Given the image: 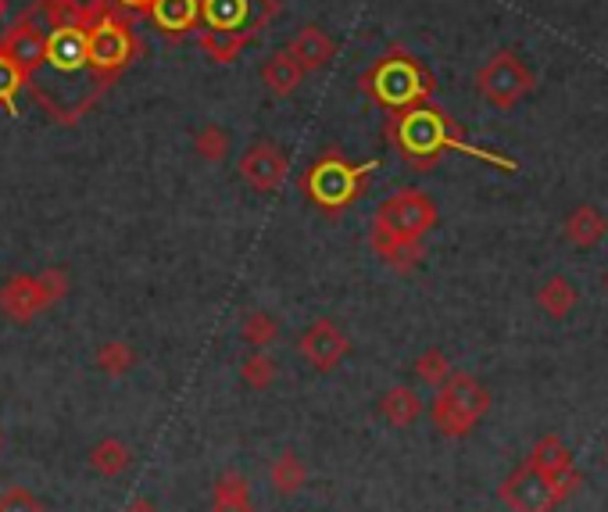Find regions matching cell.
Segmentation results:
<instances>
[{
    "instance_id": "obj_1",
    "label": "cell",
    "mask_w": 608,
    "mask_h": 512,
    "mask_svg": "<svg viewBox=\"0 0 608 512\" xmlns=\"http://www.w3.org/2000/svg\"><path fill=\"white\" fill-rule=\"evenodd\" d=\"M25 90L57 126H76L108 94L86 51V22H47L43 58L25 76Z\"/></svg>"
},
{
    "instance_id": "obj_2",
    "label": "cell",
    "mask_w": 608,
    "mask_h": 512,
    "mask_svg": "<svg viewBox=\"0 0 608 512\" xmlns=\"http://www.w3.org/2000/svg\"><path fill=\"white\" fill-rule=\"evenodd\" d=\"M387 140L415 168H430L444 151H469V154H480V159L498 162L495 154H484V151H473L469 144H462L455 122L441 108H430V105L394 111L387 122Z\"/></svg>"
},
{
    "instance_id": "obj_3",
    "label": "cell",
    "mask_w": 608,
    "mask_h": 512,
    "mask_svg": "<svg viewBox=\"0 0 608 512\" xmlns=\"http://www.w3.org/2000/svg\"><path fill=\"white\" fill-rule=\"evenodd\" d=\"M361 90L372 105H380L387 116L404 108H415V105H426L430 94H433V76L423 68V62L412 58L409 51L401 47H390L383 58H376L366 73H361Z\"/></svg>"
},
{
    "instance_id": "obj_4",
    "label": "cell",
    "mask_w": 608,
    "mask_h": 512,
    "mask_svg": "<svg viewBox=\"0 0 608 512\" xmlns=\"http://www.w3.org/2000/svg\"><path fill=\"white\" fill-rule=\"evenodd\" d=\"M376 168H380V162H347L337 148H329L301 176V190L312 208L326 211V216H340L344 208H351L366 194Z\"/></svg>"
},
{
    "instance_id": "obj_5",
    "label": "cell",
    "mask_w": 608,
    "mask_h": 512,
    "mask_svg": "<svg viewBox=\"0 0 608 512\" xmlns=\"http://www.w3.org/2000/svg\"><path fill=\"white\" fill-rule=\"evenodd\" d=\"M86 51H90V65L100 83L111 87L140 58V36L133 33V19L115 11L108 0H97L94 15L86 22Z\"/></svg>"
},
{
    "instance_id": "obj_6",
    "label": "cell",
    "mask_w": 608,
    "mask_h": 512,
    "mask_svg": "<svg viewBox=\"0 0 608 512\" xmlns=\"http://www.w3.org/2000/svg\"><path fill=\"white\" fill-rule=\"evenodd\" d=\"M437 205L433 197L419 187H404L394 190L387 201L376 208L372 216V230H369V244L372 251H380L394 240H409V244H423V237L437 226Z\"/></svg>"
},
{
    "instance_id": "obj_7",
    "label": "cell",
    "mask_w": 608,
    "mask_h": 512,
    "mask_svg": "<svg viewBox=\"0 0 608 512\" xmlns=\"http://www.w3.org/2000/svg\"><path fill=\"white\" fill-rule=\"evenodd\" d=\"M490 412V391L473 373L447 377L430 402V420L444 437H466Z\"/></svg>"
},
{
    "instance_id": "obj_8",
    "label": "cell",
    "mask_w": 608,
    "mask_h": 512,
    "mask_svg": "<svg viewBox=\"0 0 608 512\" xmlns=\"http://www.w3.org/2000/svg\"><path fill=\"white\" fill-rule=\"evenodd\" d=\"M68 294L65 269H43V273H14L0 283V312L11 323H29L54 308Z\"/></svg>"
},
{
    "instance_id": "obj_9",
    "label": "cell",
    "mask_w": 608,
    "mask_h": 512,
    "mask_svg": "<svg viewBox=\"0 0 608 512\" xmlns=\"http://www.w3.org/2000/svg\"><path fill=\"white\" fill-rule=\"evenodd\" d=\"M538 87V76L530 73L526 62L515 51H498L480 65L476 73V90L490 105L501 111H512L515 105H523L526 97Z\"/></svg>"
},
{
    "instance_id": "obj_10",
    "label": "cell",
    "mask_w": 608,
    "mask_h": 512,
    "mask_svg": "<svg viewBox=\"0 0 608 512\" xmlns=\"http://www.w3.org/2000/svg\"><path fill=\"white\" fill-rule=\"evenodd\" d=\"M280 15V0H200V25L254 44Z\"/></svg>"
},
{
    "instance_id": "obj_11",
    "label": "cell",
    "mask_w": 608,
    "mask_h": 512,
    "mask_svg": "<svg viewBox=\"0 0 608 512\" xmlns=\"http://www.w3.org/2000/svg\"><path fill=\"white\" fill-rule=\"evenodd\" d=\"M43 44H47V19H43L40 4L33 0L0 36V51L22 68V76H29L43 58Z\"/></svg>"
},
{
    "instance_id": "obj_12",
    "label": "cell",
    "mask_w": 608,
    "mask_h": 512,
    "mask_svg": "<svg viewBox=\"0 0 608 512\" xmlns=\"http://www.w3.org/2000/svg\"><path fill=\"white\" fill-rule=\"evenodd\" d=\"M498 498L512 512H552L555 505L566 502L569 494L562 491V488H555L552 480H544L538 469L526 462V466H519L515 473L501 483Z\"/></svg>"
},
{
    "instance_id": "obj_13",
    "label": "cell",
    "mask_w": 608,
    "mask_h": 512,
    "mask_svg": "<svg viewBox=\"0 0 608 512\" xmlns=\"http://www.w3.org/2000/svg\"><path fill=\"white\" fill-rule=\"evenodd\" d=\"M297 351L315 373H333L351 355V340H347V334L329 316H323L308 323V330L297 337Z\"/></svg>"
},
{
    "instance_id": "obj_14",
    "label": "cell",
    "mask_w": 608,
    "mask_h": 512,
    "mask_svg": "<svg viewBox=\"0 0 608 512\" xmlns=\"http://www.w3.org/2000/svg\"><path fill=\"white\" fill-rule=\"evenodd\" d=\"M237 173L251 190L272 194V190L283 187L286 176H291V159H286L283 148L272 144V140H254V144L240 154Z\"/></svg>"
},
{
    "instance_id": "obj_15",
    "label": "cell",
    "mask_w": 608,
    "mask_h": 512,
    "mask_svg": "<svg viewBox=\"0 0 608 512\" xmlns=\"http://www.w3.org/2000/svg\"><path fill=\"white\" fill-rule=\"evenodd\" d=\"M526 462L538 469L544 480H552L555 488H562L566 494H573L576 483H580V473H576V462H573V451H569V445L558 434H544L538 445H533Z\"/></svg>"
},
{
    "instance_id": "obj_16",
    "label": "cell",
    "mask_w": 608,
    "mask_h": 512,
    "mask_svg": "<svg viewBox=\"0 0 608 512\" xmlns=\"http://www.w3.org/2000/svg\"><path fill=\"white\" fill-rule=\"evenodd\" d=\"M291 58L304 68V73H318L337 58V40H333L323 25H301L297 36L283 47Z\"/></svg>"
},
{
    "instance_id": "obj_17",
    "label": "cell",
    "mask_w": 608,
    "mask_h": 512,
    "mask_svg": "<svg viewBox=\"0 0 608 512\" xmlns=\"http://www.w3.org/2000/svg\"><path fill=\"white\" fill-rule=\"evenodd\" d=\"M148 19L154 30L169 40H183L186 33H197L200 25V0H154Z\"/></svg>"
},
{
    "instance_id": "obj_18",
    "label": "cell",
    "mask_w": 608,
    "mask_h": 512,
    "mask_svg": "<svg viewBox=\"0 0 608 512\" xmlns=\"http://www.w3.org/2000/svg\"><path fill=\"white\" fill-rule=\"evenodd\" d=\"M562 233H566V240L576 248V251H595L601 240L608 237V219L605 211L598 205H576L566 222H562Z\"/></svg>"
},
{
    "instance_id": "obj_19",
    "label": "cell",
    "mask_w": 608,
    "mask_h": 512,
    "mask_svg": "<svg viewBox=\"0 0 608 512\" xmlns=\"http://www.w3.org/2000/svg\"><path fill=\"white\" fill-rule=\"evenodd\" d=\"M423 412H426L423 394H419L415 388H409V383H398V388L383 391V397H380V416L390 426H401V431L415 426L419 420H423Z\"/></svg>"
},
{
    "instance_id": "obj_20",
    "label": "cell",
    "mask_w": 608,
    "mask_h": 512,
    "mask_svg": "<svg viewBox=\"0 0 608 512\" xmlns=\"http://www.w3.org/2000/svg\"><path fill=\"white\" fill-rule=\"evenodd\" d=\"M269 483L280 498H294L308 488V462L297 451H283L276 462L269 466Z\"/></svg>"
},
{
    "instance_id": "obj_21",
    "label": "cell",
    "mask_w": 608,
    "mask_h": 512,
    "mask_svg": "<svg viewBox=\"0 0 608 512\" xmlns=\"http://www.w3.org/2000/svg\"><path fill=\"white\" fill-rule=\"evenodd\" d=\"M86 459H90V469L97 477L115 480V477H122L129 466H133V451H129V445L119 437H100Z\"/></svg>"
},
{
    "instance_id": "obj_22",
    "label": "cell",
    "mask_w": 608,
    "mask_h": 512,
    "mask_svg": "<svg viewBox=\"0 0 608 512\" xmlns=\"http://www.w3.org/2000/svg\"><path fill=\"white\" fill-rule=\"evenodd\" d=\"M211 512H254L251 483L240 473H222L211 488Z\"/></svg>"
},
{
    "instance_id": "obj_23",
    "label": "cell",
    "mask_w": 608,
    "mask_h": 512,
    "mask_svg": "<svg viewBox=\"0 0 608 512\" xmlns=\"http://www.w3.org/2000/svg\"><path fill=\"white\" fill-rule=\"evenodd\" d=\"M538 305L547 319H566L573 316V308L580 305V291H576L573 280L552 276V280H544V287L538 291Z\"/></svg>"
},
{
    "instance_id": "obj_24",
    "label": "cell",
    "mask_w": 608,
    "mask_h": 512,
    "mask_svg": "<svg viewBox=\"0 0 608 512\" xmlns=\"http://www.w3.org/2000/svg\"><path fill=\"white\" fill-rule=\"evenodd\" d=\"M304 76H308V73H304V68H301L286 51H276V54H272V58L262 65L265 87H269L272 94H276V97H291V94L301 87V83H304Z\"/></svg>"
},
{
    "instance_id": "obj_25",
    "label": "cell",
    "mask_w": 608,
    "mask_h": 512,
    "mask_svg": "<svg viewBox=\"0 0 608 512\" xmlns=\"http://www.w3.org/2000/svg\"><path fill=\"white\" fill-rule=\"evenodd\" d=\"M197 44H200V51H205L215 65H229V62H237L240 54L251 47L248 40L229 36V33H215V30H205V25H197Z\"/></svg>"
},
{
    "instance_id": "obj_26",
    "label": "cell",
    "mask_w": 608,
    "mask_h": 512,
    "mask_svg": "<svg viewBox=\"0 0 608 512\" xmlns=\"http://www.w3.org/2000/svg\"><path fill=\"white\" fill-rule=\"evenodd\" d=\"M137 366V351L133 345H126V340H105V345L97 348V369L105 377H129Z\"/></svg>"
},
{
    "instance_id": "obj_27",
    "label": "cell",
    "mask_w": 608,
    "mask_h": 512,
    "mask_svg": "<svg viewBox=\"0 0 608 512\" xmlns=\"http://www.w3.org/2000/svg\"><path fill=\"white\" fill-rule=\"evenodd\" d=\"M240 337L248 340L254 351H265L269 345L280 340V319L272 312H248V319L240 326Z\"/></svg>"
},
{
    "instance_id": "obj_28",
    "label": "cell",
    "mask_w": 608,
    "mask_h": 512,
    "mask_svg": "<svg viewBox=\"0 0 608 512\" xmlns=\"http://www.w3.org/2000/svg\"><path fill=\"white\" fill-rule=\"evenodd\" d=\"M22 90H25L22 68L14 65L4 51H0V108H4L8 116H19V94Z\"/></svg>"
},
{
    "instance_id": "obj_29",
    "label": "cell",
    "mask_w": 608,
    "mask_h": 512,
    "mask_svg": "<svg viewBox=\"0 0 608 512\" xmlns=\"http://www.w3.org/2000/svg\"><path fill=\"white\" fill-rule=\"evenodd\" d=\"M240 380L248 383L251 391H269L272 383H276V362H272L265 351H251L248 359L240 362Z\"/></svg>"
},
{
    "instance_id": "obj_30",
    "label": "cell",
    "mask_w": 608,
    "mask_h": 512,
    "mask_svg": "<svg viewBox=\"0 0 608 512\" xmlns=\"http://www.w3.org/2000/svg\"><path fill=\"white\" fill-rule=\"evenodd\" d=\"M415 377L419 383H426V388H441V383L452 377V362H447V355L441 348H426L415 359Z\"/></svg>"
},
{
    "instance_id": "obj_31",
    "label": "cell",
    "mask_w": 608,
    "mask_h": 512,
    "mask_svg": "<svg viewBox=\"0 0 608 512\" xmlns=\"http://www.w3.org/2000/svg\"><path fill=\"white\" fill-rule=\"evenodd\" d=\"M194 151H197L205 162H222L226 154H229V133L222 130V126L208 122L205 130H197V137H194Z\"/></svg>"
},
{
    "instance_id": "obj_32",
    "label": "cell",
    "mask_w": 608,
    "mask_h": 512,
    "mask_svg": "<svg viewBox=\"0 0 608 512\" xmlns=\"http://www.w3.org/2000/svg\"><path fill=\"white\" fill-rule=\"evenodd\" d=\"M0 512H43V502L25 488L0 491Z\"/></svg>"
},
{
    "instance_id": "obj_33",
    "label": "cell",
    "mask_w": 608,
    "mask_h": 512,
    "mask_svg": "<svg viewBox=\"0 0 608 512\" xmlns=\"http://www.w3.org/2000/svg\"><path fill=\"white\" fill-rule=\"evenodd\" d=\"M108 4H111L115 11H122V15L133 19V15H148L154 0H108Z\"/></svg>"
},
{
    "instance_id": "obj_34",
    "label": "cell",
    "mask_w": 608,
    "mask_h": 512,
    "mask_svg": "<svg viewBox=\"0 0 608 512\" xmlns=\"http://www.w3.org/2000/svg\"><path fill=\"white\" fill-rule=\"evenodd\" d=\"M122 512H162L154 502H148V498H137V502H129Z\"/></svg>"
},
{
    "instance_id": "obj_35",
    "label": "cell",
    "mask_w": 608,
    "mask_h": 512,
    "mask_svg": "<svg viewBox=\"0 0 608 512\" xmlns=\"http://www.w3.org/2000/svg\"><path fill=\"white\" fill-rule=\"evenodd\" d=\"M0 19H4V0H0Z\"/></svg>"
},
{
    "instance_id": "obj_36",
    "label": "cell",
    "mask_w": 608,
    "mask_h": 512,
    "mask_svg": "<svg viewBox=\"0 0 608 512\" xmlns=\"http://www.w3.org/2000/svg\"><path fill=\"white\" fill-rule=\"evenodd\" d=\"M605 287H608V276H605Z\"/></svg>"
}]
</instances>
